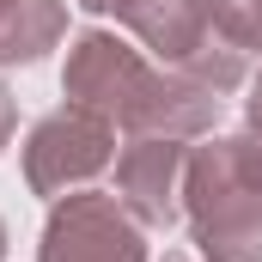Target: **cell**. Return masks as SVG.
I'll return each instance as SVG.
<instances>
[{
    "mask_svg": "<svg viewBox=\"0 0 262 262\" xmlns=\"http://www.w3.org/2000/svg\"><path fill=\"white\" fill-rule=\"evenodd\" d=\"M183 220L207 262H262V183L238 165L232 134L189 146Z\"/></svg>",
    "mask_w": 262,
    "mask_h": 262,
    "instance_id": "obj_1",
    "label": "cell"
},
{
    "mask_svg": "<svg viewBox=\"0 0 262 262\" xmlns=\"http://www.w3.org/2000/svg\"><path fill=\"white\" fill-rule=\"evenodd\" d=\"M122 25L146 43V55L159 67H177L189 73L207 92H238L250 79V55L232 49L213 25H207V6L201 0H128L122 6Z\"/></svg>",
    "mask_w": 262,
    "mask_h": 262,
    "instance_id": "obj_2",
    "label": "cell"
},
{
    "mask_svg": "<svg viewBox=\"0 0 262 262\" xmlns=\"http://www.w3.org/2000/svg\"><path fill=\"white\" fill-rule=\"evenodd\" d=\"M110 165H116V122H104V116H92L79 104L49 110L25 134V189L31 195L61 201L73 189H85Z\"/></svg>",
    "mask_w": 262,
    "mask_h": 262,
    "instance_id": "obj_3",
    "label": "cell"
},
{
    "mask_svg": "<svg viewBox=\"0 0 262 262\" xmlns=\"http://www.w3.org/2000/svg\"><path fill=\"white\" fill-rule=\"evenodd\" d=\"M37 262H152V250L116 189H73L49 207Z\"/></svg>",
    "mask_w": 262,
    "mask_h": 262,
    "instance_id": "obj_4",
    "label": "cell"
},
{
    "mask_svg": "<svg viewBox=\"0 0 262 262\" xmlns=\"http://www.w3.org/2000/svg\"><path fill=\"white\" fill-rule=\"evenodd\" d=\"M146 79H152V61L134 43H122L116 31H104V25L79 31L73 49H67V67H61L67 104H79V110H92V116H104L116 128H122V116L140 104Z\"/></svg>",
    "mask_w": 262,
    "mask_h": 262,
    "instance_id": "obj_5",
    "label": "cell"
},
{
    "mask_svg": "<svg viewBox=\"0 0 262 262\" xmlns=\"http://www.w3.org/2000/svg\"><path fill=\"white\" fill-rule=\"evenodd\" d=\"M183 177H189V140L128 134V146L116 152V195L146 232H171L183 220Z\"/></svg>",
    "mask_w": 262,
    "mask_h": 262,
    "instance_id": "obj_6",
    "label": "cell"
},
{
    "mask_svg": "<svg viewBox=\"0 0 262 262\" xmlns=\"http://www.w3.org/2000/svg\"><path fill=\"white\" fill-rule=\"evenodd\" d=\"M213 122H220V92L195 85V79L177 73V67H152L140 104L122 116V128H128V134H171V140L213 134Z\"/></svg>",
    "mask_w": 262,
    "mask_h": 262,
    "instance_id": "obj_7",
    "label": "cell"
},
{
    "mask_svg": "<svg viewBox=\"0 0 262 262\" xmlns=\"http://www.w3.org/2000/svg\"><path fill=\"white\" fill-rule=\"evenodd\" d=\"M67 37L61 0H12L0 6V67H37Z\"/></svg>",
    "mask_w": 262,
    "mask_h": 262,
    "instance_id": "obj_8",
    "label": "cell"
},
{
    "mask_svg": "<svg viewBox=\"0 0 262 262\" xmlns=\"http://www.w3.org/2000/svg\"><path fill=\"white\" fill-rule=\"evenodd\" d=\"M201 6H207V25H213L232 49L262 55V0H201Z\"/></svg>",
    "mask_w": 262,
    "mask_h": 262,
    "instance_id": "obj_9",
    "label": "cell"
},
{
    "mask_svg": "<svg viewBox=\"0 0 262 262\" xmlns=\"http://www.w3.org/2000/svg\"><path fill=\"white\" fill-rule=\"evenodd\" d=\"M232 152H238V165L262 183V116H244V128L232 134Z\"/></svg>",
    "mask_w": 262,
    "mask_h": 262,
    "instance_id": "obj_10",
    "label": "cell"
},
{
    "mask_svg": "<svg viewBox=\"0 0 262 262\" xmlns=\"http://www.w3.org/2000/svg\"><path fill=\"white\" fill-rule=\"evenodd\" d=\"M12 128H18V104H12V92H6V79H0V146L12 140Z\"/></svg>",
    "mask_w": 262,
    "mask_h": 262,
    "instance_id": "obj_11",
    "label": "cell"
},
{
    "mask_svg": "<svg viewBox=\"0 0 262 262\" xmlns=\"http://www.w3.org/2000/svg\"><path fill=\"white\" fill-rule=\"evenodd\" d=\"M79 6H85V12H98V18H110V12L122 18V6H128V0H79Z\"/></svg>",
    "mask_w": 262,
    "mask_h": 262,
    "instance_id": "obj_12",
    "label": "cell"
},
{
    "mask_svg": "<svg viewBox=\"0 0 262 262\" xmlns=\"http://www.w3.org/2000/svg\"><path fill=\"white\" fill-rule=\"evenodd\" d=\"M244 116H262V73L250 79V98H244Z\"/></svg>",
    "mask_w": 262,
    "mask_h": 262,
    "instance_id": "obj_13",
    "label": "cell"
},
{
    "mask_svg": "<svg viewBox=\"0 0 262 262\" xmlns=\"http://www.w3.org/2000/svg\"><path fill=\"white\" fill-rule=\"evenodd\" d=\"M0 262H6V220H0Z\"/></svg>",
    "mask_w": 262,
    "mask_h": 262,
    "instance_id": "obj_14",
    "label": "cell"
},
{
    "mask_svg": "<svg viewBox=\"0 0 262 262\" xmlns=\"http://www.w3.org/2000/svg\"><path fill=\"white\" fill-rule=\"evenodd\" d=\"M159 262H189V256H177V250H165V256H159Z\"/></svg>",
    "mask_w": 262,
    "mask_h": 262,
    "instance_id": "obj_15",
    "label": "cell"
},
{
    "mask_svg": "<svg viewBox=\"0 0 262 262\" xmlns=\"http://www.w3.org/2000/svg\"><path fill=\"white\" fill-rule=\"evenodd\" d=\"M0 6H12V0H0Z\"/></svg>",
    "mask_w": 262,
    "mask_h": 262,
    "instance_id": "obj_16",
    "label": "cell"
}]
</instances>
